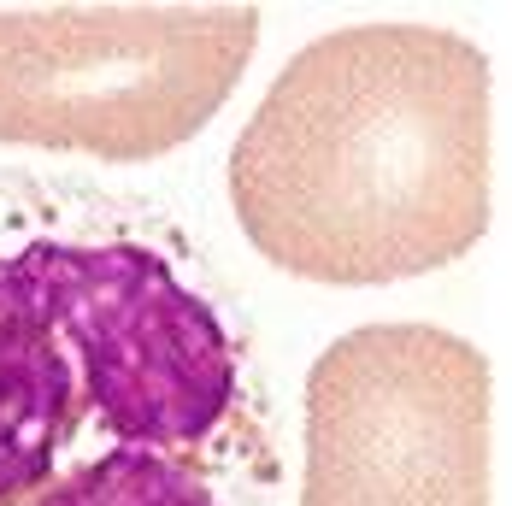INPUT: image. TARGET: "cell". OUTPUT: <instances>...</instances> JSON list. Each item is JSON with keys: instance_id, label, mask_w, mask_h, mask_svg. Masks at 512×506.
Here are the masks:
<instances>
[{"instance_id": "obj_1", "label": "cell", "mask_w": 512, "mask_h": 506, "mask_svg": "<svg viewBox=\"0 0 512 506\" xmlns=\"http://www.w3.org/2000/svg\"><path fill=\"white\" fill-rule=\"evenodd\" d=\"M183 242L71 177H0V506H224L242 348Z\"/></svg>"}, {"instance_id": "obj_2", "label": "cell", "mask_w": 512, "mask_h": 506, "mask_svg": "<svg viewBox=\"0 0 512 506\" xmlns=\"http://www.w3.org/2000/svg\"><path fill=\"white\" fill-rule=\"evenodd\" d=\"M242 236L289 277L371 289L489 230V53L436 24H348L295 53L230 148Z\"/></svg>"}, {"instance_id": "obj_3", "label": "cell", "mask_w": 512, "mask_h": 506, "mask_svg": "<svg viewBox=\"0 0 512 506\" xmlns=\"http://www.w3.org/2000/svg\"><path fill=\"white\" fill-rule=\"evenodd\" d=\"M259 6H0V142L142 165L236 95Z\"/></svg>"}, {"instance_id": "obj_4", "label": "cell", "mask_w": 512, "mask_h": 506, "mask_svg": "<svg viewBox=\"0 0 512 506\" xmlns=\"http://www.w3.org/2000/svg\"><path fill=\"white\" fill-rule=\"evenodd\" d=\"M495 383L436 324H359L307 371L301 506H489Z\"/></svg>"}]
</instances>
